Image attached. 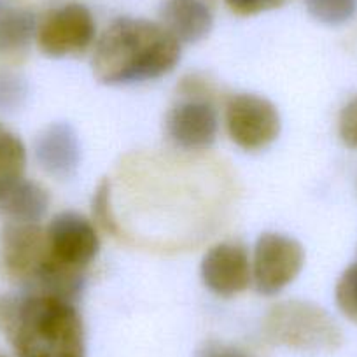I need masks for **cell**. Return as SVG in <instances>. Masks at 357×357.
Segmentation results:
<instances>
[{
	"label": "cell",
	"mask_w": 357,
	"mask_h": 357,
	"mask_svg": "<svg viewBox=\"0 0 357 357\" xmlns=\"http://www.w3.org/2000/svg\"><path fill=\"white\" fill-rule=\"evenodd\" d=\"M0 329L18 357H86L81 314L53 294L26 291L0 298Z\"/></svg>",
	"instance_id": "cell-1"
},
{
	"label": "cell",
	"mask_w": 357,
	"mask_h": 357,
	"mask_svg": "<svg viewBox=\"0 0 357 357\" xmlns=\"http://www.w3.org/2000/svg\"><path fill=\"white\" fill-rule=\"evenodd\" d=\"M181 60V44L160 25L142 18H118L95 44V77L109 86L153 81Z\"/></svg>",
	"instance_id": "cell-2"
},
{
	"label": "cell",
	"mask_w": 357,
	"mask_h": 357,
	"mask_svg": "<svg viewBox=\"0 0 357 357\" xmlns=\"http://www.w3.org/2000/svg\"><path fill=\"white\" fill-rule=\"evenodd\" d=\"M263 329L275 345L305 352H331L343 340L335 319L324 308L307 301H284L270 308Z\"/></svg>",
	"instance_id": "cell-3"
},
{
	"label": "cell",
	"mask_w": 357,
	"mask_h": 357,
	"mask_svg": "<svg viewBox=\"0 0 357 357\" xmlns=\"http://www.w3.org/2000/svg\"><path fill=\"white\" fill-rule=\"evenodd\" d=\"M97 26L93 15L82 4L60 6L51 9L37 23V46L50 58L77 56L93 44Z\"/></svg>",
	"instance_id": "cell-4"
},
{
	"label": "cell",
	"mask_w": 357,
	"mask_h": 357,
	"mask_svg": "<svg viewBox=\"0 0 357 357\" xmlns=\"http://www.w3.org/2000/svg\"><path fill=\"white\" fill-rule=\"evenodd\" d=\"M305 264L303 245L282 233H263L254 245L252 282L264 296H273L294 282Z\"/></svg>",
	"instance_id": "cell-5"
},
{
	"label": "cell",
	"mask_w": 357,
	"mask_h": 357,
	"mask_svg": "<svg viewBox=\"0 0 357 357\" xmlns=\"http://www.w3.org/2000/svg\"><path fill=\"white\" fill-rule=\"evenodd\" d=\"M46 245L51 264L84 273L100 250V238L93 222L75 212H61L47 225Z\"/></svg>",
	"instance_id": "cell-6"
},
{
	"label": "cell",
	"mask_w": 357,
	"mask_h": 357,
	"mask_svg": "<svg viewBox=\"0 0 357 357\" xmlns=\"http://www.w3.org/2000/svg\"><path fill=\"white\" fill-rule=\"evenodd\" d=\"M226 128L240 149L261 151L275 142L282 121L270 100L252 93H238L226 104Z\"/></svg>",
	"instance_id": "cell-7"
},
{
	"label": "cell",
	"mask_w": 357,
	"mask_h": 357,
	"mask_svg": "<svg viewBox=\"0 0 357 357\" xmlns=\"http://www.w3.org/2000/svg\"><path fill=\"white\" fill-rule=\"evenodd\" d=\"M0 247L6 272L25 287L32 286L47 259L46 229L39 222L9 221L2 229Z\"/></svg>",
	"instance_id": "cell-8"
},
{
	"label": "cell",
	"mask_w": 357,
	"mask_h": 357,
	"mask_svg": "<svg viewBox=\"0 0 357 357\" xmlns=\"http://www.w3.org/2000/svg\"><path fill=\"white\" fill-rule=\"evenodd\" d=\"M200 275L205 287L222 298L243 293L252 282V261L238 243H218L202 259Z\"/></svg>",
	"instance_id": "cell-9"
},
{
	"label": "cell",
	"mask_w": 357,
	"mask_h": 357,
	"mask_svg": "<svg viewBox=\"0 0 357 357\" xmlns=\"http://www.w3.org/2000/svg\"><path fill=\"white\" fill-rule=\"evenodd\" d=\"M219 118L214 105L193 98L174 105L167 116V133L175 146L188 151L208 149L215 142Z\"/></svg>",
	"instance_id": "cell-10"
},
{
	"label": "cell",
	"mask_w": 357,
	"mask_h": 357,
	"mask_svg": "<svg viewBox=\"0 0 357 357\" xmlns=\"http://www.w3.org/2000/svg\"><path fill=\"white\" fill-rule=\"evenodd\" d=\"M36 156L44 172L70 178L81 163V142L68 123H53L36 140Z\"/></svg>",
	"instance_id": "cell-11"
},
{
	"label": "cell",
	"mask_w": 357,
	"mask_h": 357,
	"mask_svg": "<svg viewBox=\"0 0 357 357\" xmlns=\"http://www.w3.org/2000/svg\"><path fill=\"white\" fill-rule=\"evenodd\" d=\"M160 20V25L178 44H195L211 33L214 11L208 0H167Z\"/></svg>",
	"instance_id": "cell-12"
},
{
	"label": "cell",
	"mask_w": 357,
	"mask_h": 357,
	"mask_svg": "<svg viewBox=\"0 0 357 357\" xmlns=\"http://www.w3.org/2000/svg\"><path fill=\"white\" fill-rule=\"evenodd\" d=\"M37 33V18L20 0H0V54L22 53Z\"/></svg>",
	"instance_id": "cell-13"
},
{
	"label": "cell",
	"mask_w": 357,
	"mask_h": 357,
	"mask_svg": "<svg viewBox=\"0 0 357 357\" xmlns=\"http://www.w3.org/2000/svg\"><path fill=\"white\" fill-rule=\"evenodd\" d=\"M50 207L46 190L29 178H20L18 183L0 195V212L9 221L39 222Z\"/></svg>",
	"instance_id": "cell-14"
},
{
	"label": "cell",
	"mask_w": 357,
	"mask_h": 357,
	"mask_svg": "<svg viewBox=\"0 0 357 357\" xmlns=\"http://www.w3.org/2000/svg\"><path fill=\"white\" fill-rule=\"evenodd\" d=\"M26 149L16 133L0 123V195L25 177Z\"/></svg>",
	"instance_id": "cell-15"
},
{
	"label": "cell",
	"mask_w": 357,
	"mask_h": 357,
	"mask_svg": "<svg viewBox=\"0 0 357 357\" xmlns=\"http://www.w3.org/2000/svg\"><path fill=\"white\" fill-rule=\"evenodd\" d=\"M314 20L324 25H343L354 18L357 0H305Z\"/></svg>",
	"instance_id": "cell-16"
},
{
	"label": "cell",
	"mask_w": 357,
	"mask_h": 357,
	"mask_svg": "<svg viewBox=\"0 0 357 357\" xmlns=\"http://www.w3.org/2000/svg\"><path fill=\"white\" fill-rule=\"evenodd\" d=\"M336 305L350 321L357 322V263L350 264L336 282Z\"/></svg>",
	"instance_id": "cell-17"
},
{
	"label": "cell",
	"mask_w": 357,
	"mask_h": 357,
	"mask_svg": "<svg viewBox=\"0 0 357 357\" xmlns=\"http://www.w3.org/2000/svg\"><path fill=\"white\" fill-rule=\"evenodd\" d=\"M93 219L109 233H118L114 212L111 205V184L102 181L93 197Z\"/></svg>",
	"instance_id": "cell-18"
},
{
	"label": "cell",
	"mask_w": 357,
	"mask_h": 357,
	"mask_svg": "<svg viewBox=\"0 0 357 357\" xmlns=\"http://www.w3.org/2000/svg\"><path fill=\"white\" fill-rule=\"evenodd\" d=\"M338 133L347 147L357 149V97L352 98L340 112Z\"/></svg>",
	"instance_id": "cell-19"
},
{
	"label": "cell",
	"mask_w": 357,
	"mask_h": 357,
	"mask_svg": "<svg viewBox=\"0 0 357 357\" xmlns=\"http://www.w3.org/2000/svg\"><path fill=\"white\" fill-rule=\"evenodd\" d=\"M226 6L240 16H252L272 11L286 4V0H225Z\"/></svg>",
	"instance_id": "cell-20"
},
{
	"label": "cell",
	"mask_w": 357,
	"mask_h": 357,
	"mask_svg": "<svg viewBox=\"0 0 357 357\" xmlns=\"http://www.w3.org/2000/svg\"><path fill=\"white\" fill-rule=\"evenodd\" d=\"M23 95H25V88L18 77L0 75V109L16 107Z\"/></svg>",
	"instance_id": "cell-21"
},
{
	"label": "cell",
	"mask_w": 357,
	"mask_h": 357,
	"mask_svg": "<svg viewBox=\"0 0 357 357\" xmlns=\"http://www.w3.org/2000/svg\"><path fill=\"white\" fill-rule=\"evenodd\" d=\"M195 357H250L245 352L221 342H207L197 350Z\"/></svg>",
	"instance_id": "cell-22"
},
{
	"label": "cell",
	"mask_w": 357,
	"mask_h": 357,
	"mask_svg": "<svg viewBox=\"0 0 357 357\" xmlns=\"http://www.w3.org/2000/svg\"><path fill=\"white\" fill-rule=\"evenodd\" d=\"M0 357H4V356H0Z\"/></svg>",
	"instance_id": "cell-23"
}]
</instances>
